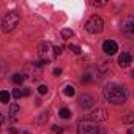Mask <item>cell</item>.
Returning <instances> with one entry per match:
<instances>
[{"label":"cell","mask_w":134,"mask_h":134,"mask_svg":"<svg viewBox=\"0 0 134 134\" xmlns=\"http://www.w3.org/2000/svg\"><path fill=\"white\" fill-rule=\"evenodd\" d=\"M104 93V98L110 103V104H115V106H120V104H125L126 103V92L123 87H120L118 84H107L103 90Z\"/></svg>","instance_id":"1"},{"label":"cell","mask_w":134,"mask_h":134,"mask_svg":"<svg viewBox=\"0 0 134 134\" xmlns=\"http://www.w3.org/2000/svg\"><path fill=\"white\" fill-rule=\"evenodd\" d=\"M19 21H21V16H19L16 11H10V13L3 18V21H2V30H3L5 33L14 30V29L19 25Z\"/></svg>","instance_id":"2"},{"label":"cell","mask_w":134,"mask_h":134,"mask_svg":"<svg viewBox=\"0 0 134 134\" xmlns=\"http://www.w3.org/2000/svg\"><path fill=\"white\" fill-rule=\"evenodd\" d=\"M103 29H104V21L99 18V16H92L87 22H85V30L88 32V33H93V35H96V33H99V32H103Z\"/></svg>","instance_id":"3"},{"label":"cell","mask_w":134,"mask_h":134,"mask_svg":"<svg viewBox=\"0 0 134 134\" xmlns=\"http://www.w3.org/2000/svg\"><path fill=\"white\" fill-rule=\"evenodd\" d=\"M77 132L79 134H98L99 128H98V123L93 120H82L77 126Z\"/></svg>","instance_id":"4"},{"label":"cell","mask_w":134,"mask_h":134,"mask_svg":"<svg viewBox=\"0 0 134 134\" xmlns=\"http://www.w3.org/2000/svg\"><path fill=\"white\" fill-rule=\"evenodd\" d=\"M103 51H104V54H107V55H114V54H117V51H118V44H117L114 40H106V41L103 43Z\"/></svg>","instance_id":"5"},{"label":"cell","mask_w":134,"mask_h":134,"mask_svg":"<svg viewBox=\"0 0 134 134\" xmlns=\"http://www.w3.org/2000/svg\"><path fill=\"white\" fill-rule=\"evenodd\" d=\"M131 62H132L131 54H128V52H121V54L118 55V65L121 66V68H128V66L131 65Z\"/></svg>","instance_id":"6"},{"label":"cell","mask_w":134,"mask_h":134,"mask_svg":"<svg viewBox=\"0 0 134 134\" xmlns=\"http://www.w3.org/2000/svg\"><path fill=\"white\" fill-rule=\"evenodd\" d=\"M79 104H81V107L87 109V107H92V106L95 104V99H93V96H90V95H82V96L79 98Z\"/></svg>","instance_id":"7"},{"label":"cell","mask_w":134,"mask_h":134,"mask_svg":"<svg viewBox=\"0 0 134 134\" xmlns=\"http://www.w3.org/2000/svg\"><path fill=\"white\" fill-rule=\"evenodd\" d=\"M92 117H93L96 121H106V120H107V110L103 109V107H99V109H96V110L92 114Z\"/></svg>","instance_id":"8"},{"label":"cell","mask_w":134,"mask_h":134,"mask_svg":"<svg viewBox=\"0 0 134 134\" xmlns=\"http://www.w3.org/2000/svg\"><path fill=\"white\" fill-rule=\"evenodd\" d=\"M58 117H60V118H65V120L70 118V117H71V110L66 109V107H62V109L58 110Z\"/></svg>","instance_id":"9"},{"label":"cell","mask_w":134,"mask_h":134,"mask_svg":"<svg viewBox=\"0 0 134 134\" xmlns=\"http://www.w3.org/2000/svg\"><path fill=\"white\" fill-rule=\"evenodd\" d=\"M10 98H11V95H10L7 90H2V92H0V103L7 104V103L10 101Z\"/></svg>","instance_id":"10"},{"label":"cell","mask_w":134,"mask_h":134,"mask_svg":"<svg viewBox=\"0 0 134 134\" xmlns=\"http://www.w3.org/2000/svg\"><path fill=\"white\" fill-rule=\"evenodd\" d=\"M73 35H74V32H73L71 29H63V30H62V38H63V40H70Z\"/></svg>","instance_id":"11"},{"label":"cell","mask_w":134,"mask_h":134,"mask_svg":"<svg viewBox=\"0 0 134 134\" xmlns=\"http://www.w3.org/2000/svg\"><path fill=\"white\" fill-rule=\"evenodd\" d=\"M63 93H65L66 96H74V93H76L74 85H66V87H65V90H63Z\"/></svg>","instance_id":"12"},{"label":"cell","mask_w":134,"mask_h":134,"mask_svg":"<svg viewBox=\"0 0 134 134\" xmlns=\"http://www.w3.org/2000/svg\"><path fill=\"white\" fill-rule=\"evenodd\" d=\"M49 47H51V44H49L47 41H43V43L38 46V51H40V54H46V52L49 51Z\"/></svg>","instance_id":"13"},{"label":"cell","mask_w":134,"mask_h":134,"mask_svg":"<svg viewBox=\"0 0 134 134\" xmlns=\"http://www.w3.org/2000/svg\"><path fill=\"white\" fill-rule=\"evenodd\" d=\"M81 81H82V82H85V84H88V82H92V81H93V76H92V73H90V71H87L85 74H82V77H81Z\"/></svg>","instance_id":"14"},{"label":"cell","mask_w":134,"mask_h":134,"mask_svg":"<svg viewBox=\"0 0 134 134\" xmlns=\"http://www.w3.org/2000/svg\"><path fill=\"white\" fill-rule=\"evenodd\" d=\"M11 79H13L14 84H22V82L25 81V76H24V74H14Z\"/></svg>","instance_id":"15"},{"label":"cell","mask_w":134,"mask_h":134,"mask_svg":"<svg viewBox=\"0 0 134 134\" xmlns=\"http://www.w3.org/2000/svg\"><path fill=\"white\" fill-rule=\"evenodd\" d=\"M132 24H134V19H132V18H129V19L126 21V24H125V30L131 33V32H132Z\"/></svg>","instance_id":"16"},{"label":"cell","mask_w":134,"mask_h":134,"mask_svg":"<svg viewBox=\"0 0 134 134\" xmlns=\"http://www.w3.org/2000/svg\"><path fill=\"white\" fill-rule=\"evenodd\" d=\"M18 112H19V106H18L16 103H13V104L10 106V115H13V117H14Z\"/></svg>","instance_id":"17"},{"label":"cell","mask_w":134,"mask_h":134,"mask_svg":"<svg viewBox=\"0 0 134 134\" xmlns=\"http://www.w3.org/2000/svg\"><path fill=\"white\" fill-rule=\"evenodd\" d=\"M132 121H134V115H132V114H128V115L123 118V123H126V125H131Z\"/></svg>","instance_id":"18"},{"label":"cell","mask_w":134,"mask_h":134,"mask_svg":"<svg viewBox=\"0 0 134 134\" xmlns=\"http://www.w3.org/2000/svg\"><path fill=\"white\" fill-rule=\"evenodd\" d=\"M70 49L74 52V54H81V47L77 44H70Z\"/></svg>","instance_id":"19"},{"label":"cell","mask_w":134,"mask_h":134,"mask_svg":"<svg viewBox=\"0 0 134 134\" xmlns=\"http://www.w3.org/2000/svg\"><path fill=\"white\" fill-rule=\"evenodd\" d=\"M13 96H14L16 99H19V98L22 96V92H21V88H14V90H13Z\"/></svg>","instance_id":"20"},{"label":"cell","mask_w":134,"mask_h":134,"mask_svg":"<svg viewBox=\"0 0 134 134\" xmlns=\"http://www.w3.org/2000/svg\"><path fill=\"white\" fill-rule=\"evenodd\" d=\"M38 93H40V95H46V93H47V87H46V85H40V87H38Z\"/></svg>","instance_id":"21"},{"label":"cell","mask_w":134,"mask_h":134,"mask_svg":"<svg viewBox=\"0 0 134 134\" xmlns=\"http://www.w3.org/2000/svg\"><path fill=\"white\" fill-rule=\"evenodd\" d=\"M52 131H54V132H57V134H62V132H63V128L55 125V126H52Z\"/></svg>","instance_id":"22"},{"label":"cell","mask_w":134,"mask_h":134,"mask_svg":"<svg viewBox=\"0 0 134 134\" xmlns=\"http://www.w3.org/2000/svg\"><path fill=\"white\" fill-rule=\"evenodd\" d=\"M62 51H63V47H62V46H55V47H54V54H55V55H60V54H62Z\"/></svg>","instance_id":"23"},{"label":"cell","mask_w":134,"mask_h":134,"mask_svg":"<svg viewBox=\"0 0 134 134\" xmlns=\"http://www.w3.org/2000/svg\"><path fill=\"white\" fill-rule=\"evenodd\" d=\"M44 65H47V60H38V62H35V66H44Z\"/></svg>","instance_id":"24"},{"label":"cell","mask_w":134,"mask_h":134,"mask_svg":"<svg viewBox=\"0 0 134 134\" xmlns=\"http://www.w3.org/2000/svg\"><path fill=\"white\" fill-rule=\"evenodd\" d=\"M90 5H93V7H103V5H106V2H90Z\"/></svg>","instance_id":"25"},{"label":"cell","mask_w":134,"mask_h":134,"mask_svg":"<svg viewBox=\"0 0 134 134\" xmlns=\"http://www.w3.org/2000/svg\"><path fill=\"white\" fill-rule=\"evenodd\" d=\"M22 92V96H29L32 92H30V88H24V90H21Z\"/></svg>","instance_id":"26"},{"label":"cell","mask_w":134,"mask_h":134,"mask_svg":"<svg viewBox=\"0 0 134 134\" xmlns=\"http://www.w3.org/2000/svg\"><path fill=\"white\" fill-rule=\"evenodd\" d=\"M60 74H62V70L60 68H55L54 70V76H60Z\"/></svg>","instance_id":"27"},{"label":"cell","mask_w":134,"mask_h":134,"mask_svg":"<svg viewBox=\"0 0 134 134\" xmlns=\"http://www.w3.org/2000/svg\"><path fill=\"white\" fill-rule=\"evenodd\" d=\"M2 123H3V115L0 114V125H2Z\"/></svg>","instance_id":"28"},{"label":"cell","mask_w":134,"mask_h":134,"mask_svg":"<svg viewBox=\"0 0 134 134\" xmlns=\"http://www.w3.org/2000/svg\"><path fill=\"white\" fill-rule=\"evenodd\" d=\"M22 134H29V132H22Z\"/></svg>","instance_id":"29"}]
</instances>
